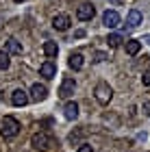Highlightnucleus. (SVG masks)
<instances>
[{
  "instance_id": "obj_1",
  "label": "nucleus",
  "mask_w": 150,
  "mask_h": 152,
  "mask_svg": "<svg viewBox=\"0 0 150 152\" xmlns=\"http://www.w3.org/2000/svg\"><path fill=\"white\" fill-rule=\"evenodd\" d=\"M20 122L15 120L13 115H4L2 117V122H0V135H2V139H13V137H18L20 135Z\"/></svg>"
},
{
  "instance_id": "obj_2",
  "label": "nucleus",
  "mask_w": 150,
  "mask_h": 152,
  "mask_svg": "<svg viewBox=\"0 0 150 152\" xmlns=\"http://www.w3.org/2000/svg\"><path fill=\"white\" fill-rule=\"evenodd\" d=\"M31 146L35 150H39V152H46V150H50L54 146V137L44 133V130H39V133H35L31 137Z\"/></svg>"
},
{
  "instance_id": "obj_3",
  "label": "nucleus",
  "mask_w": 150,
  "mask_h": 152,
  "mask_svg": "<svg viewBox=\"0 0 150 152\" xmlns=\"http://www.w3.org/2000/svg\"><path fill=\"white\" fill-rule=\"evenodd\" d=\"M94 98H96V102H98V104H102V107H107L109 102H111L113 89L109 87V83H98L96 89H94Z\"/></svg>"
},
{
  "instance_id": "obj_4",
  "label": "nucleus",
  "mask_w": 150,
  "mask_h": 152,
  "mask_svg": "<svg viewBox=\"0 0 150 152\" xmlns=\"http://www.w3.org/2000/svg\"><path fill=\"white\" fill-rule=\"evenodd\" d=\"M46 98H48V87L42 85V83H35V85L31 87V91H29V100H33V102H44Z\"/></svg>"
},
{
  "instance_id": "obj_5",
  "label": "nucleus",
  "mask_w": 150,
  "mask_h": 152,
  "mask_svg": "<svg viewBox=\"0 0 150 152\" xmlns=\"http://www.w3.org/2000/svg\"><path fill=\"white\" fill-rule=\"evenodd\" d=\"M94 15H96V9H94V4L83 2V4L76 7V18L80 20V22H89V20H94Z\"/></svg>"
},
{
  "instance_id": "obj_6",
  "label": "nucleus",
  "mask_w": 150,
  "mask_h": 152,
  "mask_svg": "<svg viewBox=\"0 0 150 152\" xmlns=\"http://www.w3.org/2000/svg\"><path fill=\"white\" fill-rule=\"evenodd\" d=\"M70 26H72V18L67 15V13H57V15L52 18V28H54V31H61V33H63V31L70 28Z\"/></svg>"
},
{
  "instance_id": "obj_7",
  "label": "nucleus",
  "mask_w": 150,
  "mask_h": 152,
  "mask_svg": "<svg viewBox=\"0 0 150 152\" xmlns=\"http://www.w3.org/2000/svg\"><path fill=\"white\" fill-rule=\"evenodd\" d=\"M102 24L107 26V28H115V26H120V13L113 11V9H107L102 13Z\"/></svg>"
},
{
  "instance_id": "obj_8",
  "label": "nucleus",
  "mask_w": 150,
  "mask_h": 152,
  "mask_svg": "<svg viewBox=\"0 0 150 152\" xmlns=\"http://www.w3.org/2000/svg\"><path fill=\"white\" fill-rule=\"evenodd\" d=\"M74 89H76V80L74 78H63V83H61V87H59V98L67 100L74 94Z\"/></svg>"
},
{
  "instance_id": "obj_9",
  "label": "nucleus",
  "mask_w": 150,
  "mask_h": 152,
  "mask_svg": "<svg viewBox=\"0 0 150 152\" xmlns=\"http://www.w3.org/2000/svg\"><path fill=\"white\" fill-rule=\"evenodd\" d=\"M11 104L13 107H26L29 104V91H26V89H15V91L11 94Z\"/></svg>"
},
{
  "instance_id": "obj_10",
  "label": "nucleus",
  "mask_w": 150,
  "mask_h": 152,
  "mask_svg": "<svg viewBox=\"0 0 150 152\" xmlns=\"http://www.w3.org/2000/svg\"><path fill=\"white\" fill-rule=\"evenodd\" d=\"M67 65H70L74 72L83 70V65H85V57H83L80 52H72V54H70V59H67Z\"/></svg>"
},
{
  "instance_id": "obj_11",
  "label": "nucleus",
  "mask_w": 150,
  "mask_h": 152,
  "mask_svg": "<svg viewBox=\"0 0 150 152\" xmlns=\"http://www.w3.org/2000/svg\"><path fill=\"white\" fill-rule=\"evenodd\" d=\"M63 115H65V120H76L78 117V104L74 100H67L65 102V107H63Z\"/></svg>"
},
{
  "instance_id": "obj_12",
  "label": "nucleus",
  "mask_w": 150,
  "mask_h": 152,
  "mask_svg": "<svg viewBox=\"0 0 150 152\" xmlns=\"http://www.w3.org/2000/svg\"><path fill=\"white\" fill-rule=\"evenodd\" d=\"M141 20H144V18H141V13L137 9H131V11H128V15H126V26H128V28H137V26L141 24Z\"/></svg>"
},
{
  "instance_id": "obj_13",
  "label": "nucleus",
  "mask_w": 150,
  "mask_h": 152,
  "mask_svg": "<svg viewBox=\"0 0 150 152\" xmlns=\"http://www.w3.org/2000/svg\"><path fill=\"white\" fill-rule=\"evenodd\" d=\"M39 74L44 76V78H54L57 76V65L52 63V61H46V63H42V67H39Z\"/></svg>"
},
{
  "instance_id": "obj_14",
  "label": "nucleus",
  "mask_w": 150,
  "mask_h": 152,
  "mask_svg": "<svg viewBox=\"0 0 150 152\" xmlns=\"http://www.w3.org/2000/svg\"><path fill=\"white\" fill-rule=\"evenodd\" d=\"M4 52L9 54H13V57H20V54H22V44H20L18 39H9L7 41V46H4Z\"/></svg>"
},
{
  "instance_id": "obj_15",
  "label": "nucleus",
  "mask_w": 150,
  "mask_h": 152,
  "mask_svg": "<svg viewBox=\"0 0 150 152\" xmlns=\"http://www.w3.org/2000/svg\"><path fill=\"white\" fill-rule=\"evenodd\" d=\"M139 50H141V41L139 39H128L126 41V54L135 57V54H139Z\"/></svg>"
},
{
  "instance_id": "obj_16",
  "label": "nucleus",
  "mask_w": 150,
  "mask_h": 152,
  "mask_svg": "<svg viewBox=\"0 0 150 152\" xmlns=\"http://www.w3.org/2000/svg\"><path fill=\"white\" fill-rule=\"evenodd\" d=\"M57 52H59V46H57V41H44V54H46L48 59L57 57Z\"/></svg>"
},
{
  "instance_id": "obj_17",
  "label": "nucleus",
  "mask_w": 150,
  "mask_h": 152,
  "mask_svg": "<svg viewBox=\"0 0 150 152\" xmlns=\"http://www.w3.org/2000/svg\"><path fill=\"white\" fill-rule=\"evenodd\" d=\"M87 135V130L85 128H78V130H72V133L70 135H67V141H70V143H78L80 139H83V137Z\"/></svg>"
},
{
  "instance_id": "obj_18",
  "label": "nucleus",
  "mask_w": 150,
  "mask_h": 152,
  "mask_svg": "<svg viewBox=\"0 0 150 152\" xmlns=\"http://www.w3.org/2000/svg\"><path fill=\"white\" fill-rule=\"evenodd\" d=\"M9 65H11V59H9V54H7L4 50H0V72L9 70Z\"/></svg>"
},
{
  "instance_id": "obj_19",
  "label": "nucleus",
  "mask_w": 150,
  "mask_h": 152,
  "mask_svg": "<svg viewBox=\"0 0 150 152\" xmlns=\"http://www.w3.org/2000/svg\"><path fill=\"white\" fill-rule=\"evenodd\" d=\"M122 41H124V39H122V35H118V33H111V35L107 37V44L111 46V48H118Z\"/></svg>"
},
{
  "instance_id": "obj_20",
  "label": "nucleus",
  "mask_w": 150,
  "mask_h": 152,
  "mask_svg": "<svg viewBox=\"0 0 150 152\" xmlns=\"http://www.w3.org/2000/svg\"><path fill=\"white\" fill-rule=\"evenodd\" d=\"M141 111H144L146 117H150V100H144V104H141Z\"/></svg>"
},
{
  "instance_id": "obj_21",
  "label": "nucleus",
  "mask_w": 150,
  "mask_h": 152,
  "mask_svg": "<svg viewBox=\"0 0 150 152\" xmlns=\"http://www.w3.org/2000/svg\"><path fill=\"white\" fill-rule=\"evenodd\" d=\"M78 152H94V148L89 146V143H80V146H78Z\"/></svg>"
},
{
  "instance_id": "obj_22",
  "label": "nucleus",
  "mask_w": 150,
  "mask_h": 152,
  "mask_svg": "<svg viewBox=\"0 0 150 152\" xmlns=\"http://www.w3.org/2000/svg\"><path fill=\"white\" fill-rule=\"evenodd\" d=\"M141 83H144L146 87H150V70H148V72H144V76H141Z\"/></svg>"
},
{
  "instance_id": "obj_23",
  "label": "nucleus",
  "mask_w": 150,
  "mask_h": 152,
  "mask_svg": "<svg viewBox=\"0 0 150 152\" xmlns=\"http://www.w3.org/2000/svg\"><path fill=\"white\" fill-rule=\"evenodd\" d=\"M105 59H107L105 52H96V59H94V61H96V63H100V61H105Z\"/></svg>"
},
{
  "instance_id": "obj_24",
  "label": "nucleus",
  "mask_w": 150,
  "mask_h": 152,
  "mask_svg": "<svg viewBox=\"0 0 150 152\" xmlns=\"http://www.w3.org/2000/svg\"><path fill=\"white\" fill-rule=\"evenodd\" d=\"M111 2H113V4H124L126 0H111Z\"/></svg>"
},
{
  "instance_id": "obj_25",
  "label": "nucleus",
  "mask_w": 150,
  "mask_h": 152,
  "mask_svg": "<svg viewBox=\"0 0 150 152\" xmlns=\"http://www.w3.org/2000/svg\"><path fill=\"white\" fill-rule=\"evenodd\" d=\"M139 41H146V44H150V35H146L144 39H139Z\"/></svg>"
},
{
  "instance_id": "obj_26",
  "label": "nucleus",
  "mask_w": 150,
  "mask_h": 152,
  "mask_svg": "<svg viewBox=\"0 0 150 152\" xmlns=\"http://www.w3.org/2000/svg\"><path fill=\"white\" fill-rule=\"evenodd\" d=\"M13 2H26V0H13Z\"/></svg>"
}]
</instances>
